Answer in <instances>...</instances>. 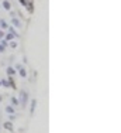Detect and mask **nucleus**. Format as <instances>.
Instances as JSON below:
<instances>
[{
  "instance_id": "nucleus-1",
  "label": "nucleus",
  "mask_w": 121,
  "mask_h": 133,
  "mask_svg": "<svg viewBox=\"0 0 121 133\" xmlns=\"http://www.w3.org/2000/svg\"><path fill=\"white\" fill-rule=\"evenodd\" d=\"M27 101H28V94L27 92H21V103L25 105V103H27Z\"/></svg>"
},
{
  "instance_id": "nucleus-2",
  "label": "nucleus",
  "mask_w": 121,
  "mask_h": 133,
  "mask_svg": "<svg viewBox=\"0 0 121 133\" xmlns=\"http://www.w3.org/2000/svg\"><path fill=\"white\" fill-rule=\"evenodd\" d=\"M4 128L7 129V130H13V125H11V122H6V123H4Z\"/></svg>"
},
{
  "instance_id": "nucleus-3",
  "label": "nucleus",
  "mask_w": 121,
  "mask_h": 133,
  "mask_svg": "<svg viewBox=\"0 0 121 133\" xmlns=\"http://www.w3.org/2000/svg\"><path fill=\"white\" fill-rule=\"evenodd\" d=\"M14 74H16L14 68H11V66H9V68H7V75H10V77H11V75H14Z\"/></svg>"
},
{
  "instance_id": "nucleus-4",
  "label": "nucleus",
  "mask_w": 121,
  "mask_h": 133,
  "mask_svg": "<svg viewBox=\"0 0 121 133\" xmlns=\"http://www.w3.org/2000/svg\"><path fill=\"white\" fill-rule=\"evenodd\" d=\"M35 105H37V101L33 99V102H31V113H34V110H35Z\"/></svg>"
},
{
  "instance_id": "nucleus-5",
  "label": "nucleus",
  "mask_w": 121,
  "mask_h": 133,
  "mask_svg": "<svg viewBox=\"0 0 121 133\" xmlns=\"http://www.w3.org/2000/svg\"><path fill=\"white\" fill-rule=\"evenodd\" d=\"M3 7H4L6 10H10V3H9L7 0H4V2H3Z\"/></svg>"
},
{
  "instance_id": "nucleus-6",
  "label": "nucleus",
  "mask_w": 121,
  "mask_h": 133,
  "mask_svg": "<svg viewBox=\"0 0 121 133\" xmlns=\"http://www.w3.org/2000/svg\"><path fill=\"white\" fill-rule=\"evenodd\" d=\"M11 23H13V24H14V26H16V27H20V21H18V20H17V18H16V17H13V20H11Z\"/></svg>"
},
{
  "instance_id": "nucleus-7",
  "label": "nucleus",
  "mask_w": 121,
  "mask_h": 133,
  "mask_svg": "<svg viewBox=\"0 0 121 133\" xmlns=\"http://www.w3.org/2000/svg\"><path fill=\"white\" fill-rule=\"evenodd\" d=\"M18 71H20V75H21V77H23V78H25V77H27V71H25L24 68L18 69Z\"/></svg>"
},
{
  "instance_id": "nucleus-8",
  "label": "nucleus",
  "mask_w": 121,
  "mask_h": 133,
  "mask_svg": "<svg viewBox=\"0 0 121 133\" xmlns=\"http://www.w3.org/2000/svg\"><path fill=\"white\" fill-rule=\"evenodd\" d=\"M6 110H7V113H10V115L14 113V108H13V106H7V108H6Z\"/></svg>"
},
{
  "instance_id": "nucleus-9",
  "label": "nucleus",
  "mask_w": 121,
  "mask_h": 133,
  "mask_svg": "<svg viewBox=\"0 0 121 133\" xmlns=\"http://www.w3.org/2000/svg\"><path fill=\"white\" fill-rule=\"evenodd\" d=\"M0 85H3V87H6V88H9V87H10L9 81H2V82H0Z\"/></svg>"
},
{
  "instance_id": "nucleus-10",
  "label": "nucleus",
  "mask_w": 121,
  "mask_h": 133,
  "mask_svg": "<svg viewBox=\"0 0 121 133\" xmlns=\"http://www.w3.org/2000/svg\"><path fill=\"white\" fill-rule=\"evenodd\" d=\"M27 9H28V11H30V13H33L34 7H33V4H31V3H28V4H27Z\"/></svg>"
},
{
  "instance_id": "nucleus-11",
  "label": "nucleus",
  "mask_w": 121,
  "mask_h": 133,
  "mask_svg": "<svg viewBox=\"0 0 121 133\" xmlns=\"http://www.w3.org/2000/svg\"><path fill=\"white\" fill-rule=\"evenodd\" d=\"M0 26H2L3 28H7V23H6L4 20H0Z\"/></svg>"
},
{
  "instance_id": "nucleus-12",
  "label": "nucleus",
  "mask_w": 121,
  "mask_h": 133,
  "mask_svg": "<svg viewBox=\"0 0 121 133\" xmlns=\"http://www.w3.org/2000/svg\"><path fill=\"white\" fill-rule=\"evenodd\" d=\"M11 103H13V105H18V101H17V98H11Z\"/></svg>"
},
{
  "instance_id": "nucleus-13",
  "label": "nucleus",
  "mask_w": 121,
  "mask_h": 133,
  "mask_svg": "<svg viewBox=\"0 0 121 133\" xmlns=\"http://www.w3.org/2000/svg\"><path fill=\"white\" fill-rule=\"evenodd\" d=\"M10 47H11V48H16V47H17V43H16V41H10Z\"/></svg>"
},
{
  "instance_id": "nucleus-14",
  "label": "nucleus",
  "mask_w": 121,
  "mask_h": 133,
  "mask_svg": "<svg viewBox=\"0 0 121 133\" xmlns=\"http://www.w3.org/2000/svg\"><path fill=\"white\" fill-rule=\"evenodd\" d=\"M13 37H14V36H13V34H10V33H9L7 36H6V38H7L9 41H11V40H13Z\"/></svg>"
},
{
  "instance_id": "nucleus-15",
  "label": "nucleus",
  "mask_w": 121,
  "mask_h": 133,
  "mask_svg": "<svg viewBox=\"0 0 121 133\" xmlns=\"http://www.w3.org/2000/svg\"><path fill=\"white\" fill-rule=\"evenodd\" d=\"M20 3H21L23 6H27V4H28V2H27V0H20Z\"/></svg>"
},
{
  "instance_id": "nucleus-16",
  "label": "nucleus",
  "mask_w": 121,
  "mask_h": 133,
  "mask_svg": "<svg viewBox=\"0 0 121 133\" xmlns=\"http://www.w3.org/2000/svg\"><path fill=\"white\" fill-rule=\"evenodd\" d=\"M6 45H7V41H6V40H3V41H2V47H3V48H4Z\"/></svg>"
},
{
  "instance_id": "nucleus-17",
  "label": "nucleus",
  "mask_w": 121,
  "mask_h": 133,
  "mask_svg": "<svg viewBox=\"0 0 121 133\" xmlns=\"http://www.w3.org/2000/svg\"><path fill=\"white\" fill-rule=\"evenodd\" d=\"M3 36H4V33H3V31H0V38H3Z\"/></svg>"
},
{
  "instance_id": "nucleus-18",
  "label": "nucleus",
  "mask_w": 121,
  "mask_h": 133,
  "mask_svg": "<svg viewBox=\"0 0 121 133\" xmlns=\"http://www.w3.org/2000/svg\"><path fill=\"white\" fill-rule=\"evenodd\" d=\"M3 51H4V48H3L2 45H0V52H3Z\"/></svg>"
},
{
  "instance_id": "nucleus-19",
  "label": "nucleus",
  "mask_w": 121,
  "mask_h": 133,
  "mask_svg": "<svg viewBox=\"0 0 121 133\" xmlns=\"http://www.w3.org/2000/svg\"><path fill=\"white\" fill-rule=\"evenodd\" d=\"M0 102H2V95H0Z\"/></svg>"
}]
</instances>
